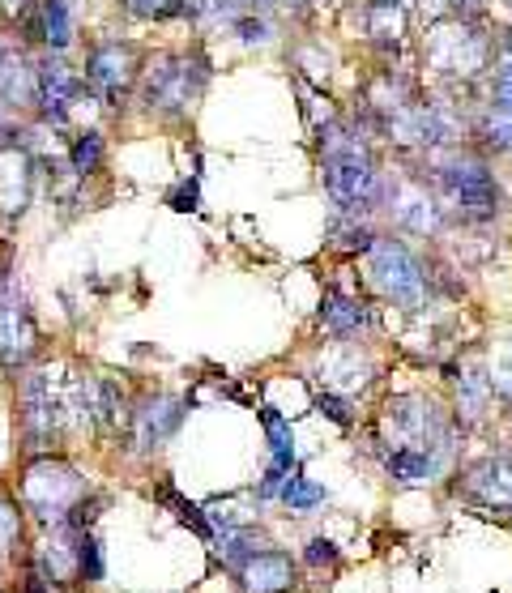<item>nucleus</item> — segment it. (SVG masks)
Here are the masks:
<instances>
[{"mask_svg": "<svg viewBox=\"0 0 512 593\" xmlns=\"http://www.w3.org/2000/svg\"><path fill=\"white\" fill-rule=\"evenodd\" d=\"M325 188L342 210H355L376 197V167L359 141H333L325 158Z\"/></svg>", "mask_w": 512, "mask_h": 593, "instance_id": "f257e3e1", "label": "nucleus"}, {"mask_svg": "<svg viewBox=\"0 0 512 593\" xmlns=\"http://www.w3.org/2000/svg\"><path fill=\"white\" fill-rule=\"evenodd\" d=\"M77 500H82V478H77V470L60 466V461H43V466L26 474V504L35 508L43 521L64 525Z\"/></svg>", "mask_w": 512, "mask_h": 593, "instance_id": "f03ea898", "label": "nucleus"}, {"mask_svg": "<svg viewBox=\"0 0 512 593\" xmlns=\"http://www.w3.org/2000/svg\"><path fill=\"white\" fill-rule=\"evenodd\" d=\"M372 274L380 282V291L406 303V308H419L423 299V265L410 256L406 244H397V239H380L372 244Z\"/></svg>", "mask_w": 512, "mask_h": 593, "instance_id": "7ed1b4c3", "label": "nucleus"}, {"mask_svg": "<svg viewBox=\"0 0 512 593\" xmlns=\"http://www.w3.org/2000/svg\"><path fill=\"white\" fill-rule=\"evenodd\" d=\"M440 180L466 218H495L500 210V184L483 163H453L440 171Z\"/></svg>", "mask_w": 512, "mask_h": 593, "instance_id": "20e7f679", "label": "nucleus"}, {"mask_svg": "<svg viewBox=\"0 0 512 593\" xmlns=\"http://www.w3.org/2000/svg\"><path fill=\"white\" fill-rule=\"evenodd\" d=\"M239 581L252 593H286L295 585V564L282 551H256L239 564Z\"/></svg>", "mask_w": 512, "mask_h": 593, "instance_id": "39448f33", "label": "nucleus"}, {"mask_svg": "<svg viewBox=\"0 0 512 593\" xmlns=\"http://www.w3.org/2000/svg\"><path fill=\"white\" fill-rule=\"evenodd\" d=\"M86 77L99 90H107L111 99L124 90V82L133 77V47L128 43H103V47H94V56L86 64Z\"/></svg>", "mask_w": 512, "mask_h": 593, "instance_id": "423d86ee", "label": "nucleus"}, {"mask_svg": "<svg viewBox=\"0 0 512 593\" xmlns=\"http://www.w3.org/2000/svg\"><path fill=\"white\" fill-rule=\"evenodd\" d=\"M188 69H197V64L175 60V64H167V69H158L150 77V86H146V103L150 107H184L192 94L201 90V82H188Z\"/></svg>", "mask_w": 512, "mask_h": 593, "instance_id": "0eeeda50", "label": "nucleus"}, {"mask_svg": "<svg viewBox=\"0 0 512 593\" xmlns=\"http://www.w3.org/2000/svg\"><path fill=\"white\" fill-rule=\"evenodd\" d=\"M470 491L487 508H512V457H491L470 470Z\"/></svg>", "mask_w": 512, "mask_h": 593, "instance_id": "6e6552de", "label": "nucleus"}, {"mask_svg": "<svg viewBox=\"0 0 512 593\" xmlns=\"http://www.w3.org/2000/svg\"><path fill=\"white\" fill-rule=\"evenodd\" d=\"M184 419V402H171V397H154L141 410V444H163Z\"/></svg>", "mask_w": 512, "mask_h": 593, "instance_id": "1a4fd4ad", "label": "nucleus"}, {"mask_svg": "<svg viewBox=\"0 0 512 593\" xmlns=\"http://www.w3.org/2000/svg\"><path fill=\"white\" fill-rule=\"evenodd\" d=\"M30 338H35V329H30L26 312L13 308V303H0V355H5L9 363L26 359Z\"/></svg>", "mask_w": 512, "mask_h": 593, "instance_id": "9d476101", "label": "nucleus"}, {"mask_svg": "<svg viewBox=\"0 0 512 593\" xmlns=\"http://www.w3.org/2000/svg\"><path fill=\"white\" fill-rule=\"evenodd\" d=\"M73 94H77V82L64 64H47V69H39V103L47 107V116L60 120L64 107L73 103Z\"/></svg>", "mask_w": 512, "mask_h": 593, "instance_id": "9b49d317", "label": "nucleus"}, {"mask_svg": "<svg viewBox=\"0 0 512 593\" xmlns=\"http://www.w3.org/2000/svg\"><path fill=\"white\" fill-rule=\"evenodd\" d=\"M320 325H325V333H338V338H350V333H359L367 325V312L359 308L355 299L346 295H325V308H320Z\"/></svg>", "mask_w": 512, "mask_h": 593, "instance_id": "f8f14e48", "label": "nucleus"}, {"mask_svg": "<svg viewBox=\"0 0 512 593\" xmlns=\"http://www.w3.org/2000/svg\"><path fill=\"white\" fill-rule=\"evenodd\" d=\"M389 474L397 483H427V478L436 474V457L423 453V448H393Z\"/></svg>", "mask_w": 512, "mask_h": 593, "instance_id": "ddd939ff", "label": "nucleus"}, {"mask_svg": "<svg viewBox=\"0 0 512 593\" xmlns=\"http://www.w3.org/2000/svg\"><path fill=\"white\" fill-rule=\"evenodd\" d=\"M265 431H269V453H274V466L291 470V461H295V436H291V423H286L278 410H265Z\"/></svg>", "mask_w": 512, "mask_h": 593, "instance_id": "4468645a", "label": "nucleus"}, {"mask_svg": "<svg viewBox=\"0 0 512 593\" xmlns=\"http://www.w3.org/2000/svg\"><path fill=\"white\" fill-rule=\"evenodd\" d=\"M43 39L47 47H64L73 39V22H69V5L64 0H43Z\"/></svg>", "mask_w": 512, "mask_h": 593, "instance_id": "2eb2a0df", "label": "nucleus"}, {"mask_svg": "<svg viewBox=\"0 0 512 593\" xmlns=\"http://www.w3.org/2000/svg\"><path fill=\"white\" fill-rule=\"evenodd\" d=\"M282 500L286 504H291V508H312V504H320V500H325V491H320L316 483H312V478H303V474H291V478H286V491H282Z\"/></svg>", "mask_w": 512, "mask_h": 593, "instance_id": "dca6fc26", "label": "nucleus"}, {"mask_svg": "<svg viewBox=\"0 0 512 593\" xmlns=\"http://www.w3.org/2000/svg\"><path fill=\"white\" fill-rule=\"evenodd\" d=\"M99 163H103V141H99V133L77 137L73 141V171L90 175V171H99Z\"/></svg>", "mask_w": 512, "mask_h": 593, "instance_id": "f3484780", "label": "nucleus"}, {"mask_svg": "<svg viewBox=\"0 0 512 593\" xmlns=\"http://www.w3.org/2000/svg\"><path fill=\"white\" fill-rule=\"evenodd\" d=\"M77 572L90 576V581H99L103 576V555H99V542L86 538V534H77Z\"/></svg>", "mask_w": 512, "mask_h": 593, "instance_id": "a211bd4d", "label": "nucleus"}, {"mask_svg": "<svg viewBox=\"0 0 512 593\" xmlns=\"http://www.w3.org/2000/svg\"><path fill=\"white\" fill-rule=\"evenodd\" d=\"M491 107H495V111H508V116H512V60L495 69V82H491Z\"/></svg>", "mask_w": 512, "mask_h": 593, "instance_id": "6ab92c4d", "label": "nucleus"}, {"mask_svg": "<svg viewBox=\"0 0 512 593\" xmlns=\"http://www.w3.org/2000/svg\"><path fill=\"white\" fill-rule=\"evenodd\" d=\"M487 141L495 150H512V116L508 111H495V116L487 120Z\"/></svg>", "mask_w": 512, "mask_h": 593, "instance_id": "aec40b11", "label": "nucleus"}, {"mask_svg": "<svg viewBox=\"0 0 512 593\" xmlns=\"http://www.w3.org/2000/svg\"><path fill=\"white\" fill-rule=\"evenodd\" d=\"M167 500L175 504V512H180V521H184V525H192V530H197L201 538H210V521H205V517H201V508H197V504H188V500H180V495H175V491H167Z\"/></svg>", "mask_w": 512, "mask_h": 593, "instance_id": "412c9836", "label": "nucleus"}, {"mask_svg": "<svg viewBox=\"0 0 512 593\" xmlns=\"http://www.w3.org/2000/svg\"><path fill=\"white\" fill-rule=\"evenodd\" d=\"M128 13H137V18H171V13H180L175 0H124Z\"/></svg>", "mask_w": 512, "mask_h": 593, "instance_id": "4be33fe9", "label": "nucleus"}, {"mask_svg": "<svg viewBox=\"0 0 512 593\" xmlns=\"http://www.w3.org/2000/svg\"><path fill=\"white\" fill-rule=\"evenodd\" d=\"M13 542H18V512L0 500V555H5Z\"/></svg>", "mask_w": 512, "mask_h": 593, "instance_id": "5701e85b", "label": "nucleus"}, {"mask_svg": "<svg viewBox=\"0 0 512 593\" xmlns=\"http://www.w3.org/2000/svg\"><path fill=\"white\" fill-rule=\"evenodd\" d=\"M333 559H338V547H333L329 538H312L308 542V564L312 568H325V564H333Z\"/></svg>", "mask_w": 512, "mask_h": 593, "instance_id": "b1692460", "label": "nucleus"}, {"mask_svg": "<svg viewBox=\"0 0 512 593\" xmlns=\"http://www.w3.org/2000/svg\"><path fill=\"white\" fill-rule=\"evenodd\" d=\"M171 210H197V180H188L171 192Z\"/></svg>", "mask_w": 512, "mask_h": 593, "instance_id": "393cba45", "label": "nucleus"}, {"mask_svg": "<svg viewBox=\"0 0 512 593\" xmlns=\"http://www.w3.org/2000/svg\"><path fill=\"white\" fill-rule=\"evenodd\" d=\"M316 406H320V410H325V414H329V419H338L342 427L350 423V406L342 402V397H329V393H325V397H316Z\"/></svg>", "mask_w": 512, "mask_h": 593, "instance_id": "a878e982", "label": "nucleus"}]
</instances>
